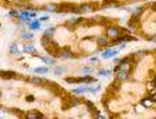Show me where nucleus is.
Listing matches in <instances>:
<instances>
[{
    "instance_id": "1",
    "label": "nucleus",
    "mask_w": 156,
    "mask_h": 119,
    "mask_svg": "<svg viewBox=\"0 0 156 119\" xmlns=\"http://www.w3.org/2000/svg\"><path fill=\"white\" fill-rule=\"evenodd\" d=\"M41 45L44 47V50L47 51L48 55H53L55 58L60 57V45H58V43L54 38L41 37Z\"/></svg>"
},
{
    "instance_id": "2",
    "label": "nucleus",
    "mask_w": 156,
    "mask_h": 119,
    "mask_svg": "<svg viewBox=\"0 0 156 119\" xmlns=\"http://www.w3.org/2000/svg\"><path fill=\"white\" fill-rule=\"evenodd\" d=\"M84 102V98L82 96H80V95H66L64 98H62V109L64 111H67V109H73V108L75 107H80L81 103Z\"/></svg>"
},
{
    "instance_id": "3",
    "label": "nucleus",
    "mask_w": 156,
    "mask_h": 119,
    "mask_svg": "<svg viewBox=\"0 0 156 119\" xmlns=\"http://www.w3.org/2000/svg\"><path fill=\"white\" fill-rule=\"evenodd\" d=\"M61 60H74L78 58L77 54H74V51L71 50L70 45H64V47H60V57Z\"/></svg>"
},
{
    "instance_id": "4",
    "label": "nucleus",
    "mask_w": 156,
    "mask_h": 119,
    "mask_svg": "<svg viewBox=\"0 0 156 119\" xmlns=\"http://www.w3.org/2000/svg\"><path fill=\"white\" fill-rule=\"evenodd\" d=\"M146 7H148V6H136V7H125V9L131 13V19H133V20H140V17H142V14L145 13Z\"/></svg>"
},
{
    "instance_id": "5",
    "label": "nucleus",
    "mask_w": 156,
    "mask_h": 119,
    "mask_svg": "<svg viewBox=\"0 0 156 119\" xmlns=\"http://www.w3.org/2000/svg\"><path fill=\"white\" fill-rule=\"evenodd\" d=\"M105 34H107L111 40H114V38L119 37L121 34H123V30L121 29V27H118V26H108L107 29H105Z\"/></svg>"
},
{
    "instance_id": "6",
    "label": "nucleus",
    "mask_w": 156,
    "mask_h": 119,
    "mask_svg": "<svg viewBox=\"0 0 156 119\" xmlns=\"http://www.w3.org/2000/svg\"><path fill=\"white\" fill-rule=\"evenodd\" d=\"M82 23H84V17L82 16H75V17H71V19H67L66 23H64V27L73 30L75 26L82 24Z\"/></svg>"
},
{
    "instance_id": "7",
    "label": "nucleus",
    "mask_w": 156,
    "mask_h": 119,
    "mask_svg": "<svg viewBox=\"0 0 156 119\" xmlns=\"http://www.w3.org/2000/svg\"><path fill=\"white\" fill-rule=\"evenodd\" d=\"M101 10H107V9H123L122 3L118 0H104L102 4L99 6Z\"/></svg>"
},
{
    "instance_id": "8",
    "label": "nucleus",
    "mask_w": 156,
    "mask_h": 119,
    "mask_svg": "<svg viewBox=\"0 0 156 119\" xmlns=\"http://www.w3.org/2000/svg\"><path fill=\"white\" fill-rule=\"evenodd\" d=\"M26 81L30 82V84H33L36 86H43V85H48V79L44 78V77H29V78H26Z\"/></svg>"
},
{
    "instance_id": "9",
    "label": "nucleus",
    "mask_w": 156,
    "mask_h": 119,
    "mask_svg": "<svg viewBox=\"0 0 156 119\" xmlns=\"http://www.w3.org/2000/svg\"><path fill=\"white\" fill-rule=\"evenodd\" d=\"M119 54L118 48H111V47H107V48L101 51V58L102 60H109V58H115Z\"/></svg>"
},
{
    "instance_id": "10",
    "label": "nucleus",
    "mask_w": 156,
    "mask_h": 119,
    "mask_svg": "<svg viewBox=\"0 0 156 119\" xmlns=\"http://www.w3.org/2000/svg\"><path fill=\"white\" fill-rule=\"evenodd\" d=\"M109 41H111V38L108 37L107 34H101V36L95 37V43H97V45H98L99 48H107L108 45H109Z\"/></svg>"
},
{
    "instance_id": "11",
    "label": "nucleus",
    "mask_w": 156,
    "mask_h": 119,
    "mask_svg": "<svg viewBox=\"0 0 156 119\" xmlns=\"http://www.w3.org/2000/svg\"><path fill=\"white\" fill-rule=\"evenodd\" d=\"M0 78H3V79H20V78H23V77H20L16 71L0 70Z\"/></svg>"
},
{
    "instance_id": "12",
    "label": "nucleus",
    "mask_w": 156,
    "mask_h": 119,
    "mask_svg": "<svg viewBox=\"0 0 156 119\" xmlns=\"http://www.w3.org/2000/svg\"><path fill=\"white\" fill-rule=\"evenodd\" d=\"M80 9H81L82 14H87V13H92L95 10H98V4L97 3H81L80 4Z\"/></svg>"
},
{
    "instance_id": "13",
    "label": "nucleus",
    "mask_w": 156,
    "mask_h": 119,
    "mask_svg": "<svg viewBox=\"0 0 156 119\" xmlns=\"http://www.w3.org/2000/svg\"><path fill=\"white\" fill-rule=\"evenodd\" d=\"M36 57L40 60V61H43L45 64V65L48 67H54L55 64H57V60H55V57H53V55H36Z\"/></svg>"
},
{
    "instance_id": "14",
    "label": "nucleus",
    "mask_w": 156,
    "mask_h": 119,
    "mask_svg": "<svg viewBox=\"0 0 156 119\" xmlns=\"http://www.w3.org/2000/svg\"><path fill=\"white\" fill-rule=\"evenodd\" d=\"M115 79L118 82H121V84H123V82H126L131 79V74H129V72H125V71H118V72H115Z\"/></svg>"
},
{
    "instance_id": "15",
    "label": "nucleus",
    "mask_w": 156,
    "mask_h": 119,
    "mask_svg": "<svg viewBox=\"0 0 156 119\" xmlns=\"http://www.w3.org/2000/svg\"><path fill=\"white\" fill-rule=\"evenodd\" d=\"M44 10L47 13H55V14H60V3H47L44 6Z\"/></svg>"
},
{
    "instance_id": "16",
    "label": "nucleus",
    "mask_w": 156,
    "mask_h": 119,
    "mask_svg": "<svg viewBox=\"0 0 156 119\" xmlns=\"http://www.w3.org/2000/svg\"><path fill=\"white\" fill-rule=\"evenodd\" d=\"M24 118H27V119H43L44 118V115H43L41 112H38L37 109H31V111L26 112Z\"/></svg>"
},
{
    "instance_id": "17",
    "label": "nucleus",
    "mask_w": 156,
    "mask_h": 119,
    "mask_svg": "<svg viewBox=\"0 0 156 119\" xmlns=\"http://www.w3.org/2000/svg\"><path fill=\"white\" fill-rule=\"evenodd\" d=\"M23 53L31 54V55H37V50H36L33 43H26V44L23 45Z\"/></svg>"
},
{
    "instance_id": "18",
    "label": "nucleus",
    "mask_w": 156,
    "mask_h": 119,
    "mask_svg": "<svg viewBox=\"0 0 156 119\" xmlns=\"http://www.w3.org/2000/svg\"><path fill=\"white\" fill-rule=\"evenodd\" d=\"M74 3H60V14H67V13H71V9H73Z\"/></svg>"
},
{
    "instance_id": "19",
    "label": "nucleus",
    "mask_w": 156,
    "mask_h": 119,
    "mask_svg": "<svg viewBox=\"0 0 156 119\" xmlns=\"http://www.w3.org/2000/svg\"><path fill=\"white\" fill-rule=\"evenodd\" d=\"M9 54H10V55H20L21 54L20 48H19V44H17L16 41L9 45Z\"/></svg>"
},
{
    "instance_id": "20",
    "label": "nucleus",
    "mask_w": 156,
    "mask_h": 119,
    "mask_svg": "<svg viewBox=\"0 0 156 119\" xmlns=\"http://www.w3.org/2000/svg\"><path fill=\"white\" fill-rule=\"evenodd\" d=\"M68 71V68H67L66 65H55L54 67V70H53V72H54V75L55 77H61V75H64Z\"/></svg>"
},
{
    "instance_id": "21",
    "label": "nucleus",
    "mask_w": 156,
    "mask_h": 119,
    "mask_svg": "<svg viewBox=\"0 0 156 119\" xmlns=\"http://www.w3.org/2000/svg\"><path fill=\"white\" fill-rule=\"evenodd\" d=\"M20 37L23 38V40H26V41H30V40H33V38H34V33H33V31H29V30L21 29Z\"/></svg>"
},
{
    "instance_id": "22",
    "label": "nucleus",
    "mask_w": 156,
    "mask_h": 119,
    "mask_svg": "<svg viewBox=\"0 0 156 119\" xmlns=\"http://www.w3.org/2000/svg\"><path fill=\"white\" fill-rule=\"evenodd\" d=\"M55 31H57V27H55V26H51V27H48V29L44 30L43 37H45V38H53L54 36H55Z\"/></svg>"
},
{
    "instance_id": "23",
    "label": "nucleus",
    "mask_w": 156,
    "mask_h": 119,
    "mask_svg": "<svg viewBox=\"0 0 156 119\" xmlns=\"http://www.w3.org/2000/svg\"><path fill=\"white\" fill-rule=\"evenodd\" d=\"M27 27H29V30H40L41 21L37 20V19H33V21H29V23H27Z\"/></svg>"
},
{
    "instance_id": "24",
    "label": "nucleus",
    "mask_w": 156,
    "mask_h": 119,
    "mask_svg": "<svg viewBox=\"0 0 156 119\" xmlns=\"http://www.w3.org/2000/svg\"><path fill=\"white\" fill-rule=\"evenodd\" d=\"M48 71H50V67H48V65L36 67V68H33V72H34V74H40V75H45V74H48Z\"/></svg>"
},
{
    "instance_id": "25",
    "label": "nucleus",
    "mask_w": 156,
    "mask_h": 119,
    "mask_svg": "<svg viewBox=\"0 0 156 119\" xmlns=\"http://www.w3.org/2000/svg\"><path fill=\"white\" fill-rule=\"evenodd\" d=\"M97 82V79L94 77H91V74H85L84 77H80V84H92Z\"/></svg>"
},
{
    "instance_id": "26",
    "label": "nucleus",
    "mask_w": 156,
    "mask_h": 119,
    "mask_svg": "<svg viewBox=\"0 0 156 119\" xmlns=\"http://www.w3.org/2000/svg\"><path fill=\"white\" fill-rule=\"evenodd\" d=\"M82 103H85V107L88 108V111H90L91 114H94V112L98 109V108L94 105V102H92V101H88V99H85V98H84V102H82Z\"/></svg>"
},
{
    "instance_id": "27",
    "label": "nucleus",
    "mask_w": 156,
    "mask_h": 119,
    "mask_svg": "<svg viewBox=\"0 0 156 119\" xmlns=\"http://www.w3.org/2000/svg\"><path fill=\"white\" fill-rule=\"evenodd\" d=\"M78 71L80 72H82V74H94V68L90 65H85V67H81V68H78Z\"/></svg>"
},
{
    "instance_id": "28",
    "label": "nucleus",
    "mask_w": 156,
    "mask_h": 119,
    "mask_svg": "<svg viewBox=\"0 0 156 119\" xmlns=\"http://www.w3.org/2000/svg\"><path fill=\"white\" fill-rule=\"evenodd\" d=\"M64 81L67 82V84H80V77H66L64 78Z\"/></svg>"
},
{
    "instance_id": "29",
    "label": "nucleus",
    "mask_w": 156,
    "mask_h": 119,
    "mask_svg": "<svg viewBox=\"0 0 156 119\" xmlns=\"http://www.w3.org/2000/svg\"><path fill=\"white\" fill-rule=\"evenodd\" d=\"M123 41H126V43L138 41V37H135V36H132V34H129V33H123Z\"/></svg>"
},
{
    "instance_id": "30",
    "label": "nucleus",
    "mask_w": 156,
    "mask_h": 119,
    "mask_svg": "<svg viewBox=\"0 0 156 119\" xmlns=\"http://www.w3.org/2000/svg\"><path fill=\"white\" fill-rule=\"evenodd\" d=\"M111 74H112V71L105 70V68H101V70H98V72H97V75H99V77H109Z\"/></svg>"
},
{
    "instance_id": "31",
    "label": "nucleus",
    "mask_w": 156,
    "mask_h": 119,
    "mask_svg": "<svg viewBox=\"0 0 156 119\" xmlns=\"http://www.w3.org/2000/svg\"><path fill=\"white\" fill-rule=\"evenodd\" d=\"M71 94H74V95H82V94H85V86H78V88H74V89L71 91Z\"/></svg>"
},
{
    "instance_id": "32",
    "label": "nucleus",
    "mask_w": 156,
    "mask_h": 119,
    "mask_svg": "<svg viewBox=\"0 0 156 119\" xmlns=\"http://www.w3.org/2000/svg\"><path fill=\"white\" fill-rule=\"evenodd\" d=\"M19 14H20V13H19V10H16V9H10L7 13V16L10 17V19H17Z\"/></svg>"
},
{
    "instance_id": "33",
    "label": "nucleus",
    "mask_w": 156,
    "mask_h": 119,
    "mask_svg": "<svg viewBox=\"0 0 156 119\" xmlns=\"http://www.w3.org/2000/svg\"><path fill=\"white\" fill-rule=\"evenodd\" d=\"M16 23H17V26H19V27H21V29H23L24 26H27V23H26V21L23 20V19H21L20 16H19V17L16 19Z\"/></svg>"
},
{
    "instance_id": "34",
    "label": "nucleus",
    "mask_w": 156,
    "mask_h": 119,
    "mask_svg": "<svg viewBox=\"0 0 156 119\" xmlns=\"http://www.w3.org/2000/svg\"><path fill=\"white\" fill-rule=\"evenodd\" d=\"M145 38H146L149 43H156V34H152V36H145Z\"/></svg>"
},
{
    "instance_id": "35",
    "label": "nucleus",
    "mask_w": 156,
    "mask_h": 119,
    "mask_svg": "<svg viewBox=\"0 0 156 119\" xmlns=\"http://www.w3.org/2000/svg\"><path fill=\"white\" fill-rule=\"evenodd\" d=\"M38 20H40L41 23H44V21H48V20H50V16H48V14H43V16H41Z\"/></svg>"
},
{
    "instance_id": "36",
    "label": "nucleus",
    "mask_w": 156,
    "mask_h": 119,
    "mask_svg": "<svg viewBox=\"0 0 156 119\" xmlns=\"http://www.w3.org/2000/svg\"><path fill=\"white\" fill-rule=\"evenodd\" d=\"M26 101H27V102H34V101H36V96H34V95H27V96H26Z\"/></svg>"
},
{
    "instance_id": "37",
    "label": "nucleus",
    "mask_w": 156,
    "mask_h": 119,
    "mask_svg": "<svg viewBox=\"0 0 156 119\" xmlns=\"http://www.w3.org/2000/svg\"><path fill=\"white\" fill-rule=\"evenodd\" d=\"M99 61V58H97V57H90V62H92L94 65H97V62Z\"/></svg>"
},
{
    "instance_id": "38",
    "label": "nucleus",
    "mask_w": 156,
    "mask_h": 119,
    "mask_svg": "<svg viewBox=\"0 0 156 119\" xmlns=\"http://www.w3.org/2000/svg\"><path fill=\"white\" fill-rule=\"evenodd\" d=\"M9 4H19L21 2V0H6Z\"/></svg>"
},
{
    "instance_id": "39",
    "label": "nucleus",
    "mask_w": 156,
    "mask_h": 119,
    "mask_svg": "<svg viewBox=\"0 0 156 119\" xmlns=\"http://www.w3.org/2000/svg\"><path fill=\"white\" fill-rule=\"evenodd\" d=\"M101 88H102V84H97V86H95V91H97V94H98L99 91H101Z\"/></svg>"
},
{
    "instance_id": "40",
    "label": "nucleus",
    "mask_w": 156,
    "mask_h": 119,
    "mask_svg": "<svg viewBox=\"0 0 156 119\" xmlns=\"http://www.w3.org/2000/svg\"><path fill=\"white\" fill-rule=\"evenodd\" d=\"M149 7L152 9L153 12H156V2H153V3H152V4H149Z\"/></svg>"
},
{
    "instance_id": "41",
    "label": "nucleus",
    "mask_w": 156,
    "mask_h": 119,
    "mask_svg": "<svg viewBox=\"0 0 156 119\" xmlns=\"http://www.w3.org/2000/svg\"><path fill=\"white\" fill-rule=\"evenodd\" d=\"M0 98H2V92H0Z\"/></svg>"
}]
</instances>
